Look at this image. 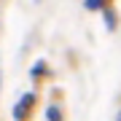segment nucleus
I'll use <instances>...</instances> for the list:
<instances>
[{
    "instance_id": "obj_1",
    "label": "nucleus",
    "mask_w": 121,
    "mask_h": 121,
    "mask_svg": "<svg viewBox=\"0 0 121 121\" xmlns=\"http://www.w3.org/2000/svg\"><path fill=\"white\" fill-rule=\"evenodd\" d=\"M48 116H51V121H59V113H56V108H51V113H48Z\"/></svg>"
}]
</instances>
